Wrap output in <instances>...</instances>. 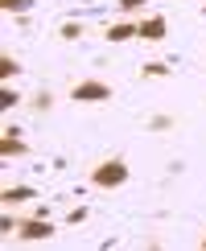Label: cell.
<instances>
[{
	"label": "cell",
	"mask_w": 206,
	"mask_h": 251,
	"mask_svg": "<svg viewBox=\"0 0 206 251\" xmlns=\"http://www.w3.org/2000/svg\"><path fill=\"white\" fill-rule=\"evenodd\" d=\"M124 181H128V165L120 156H111V161H103V165L91 169V185H99V190H116Z\"/></svg>",
	"instance_id": "1"
},
{
	"label": "cell",
	"mask_w": 206,
	"mask_h": 251,
	"mask_svg": "<svg viewBox=\"0 0 206 251\" xmlns=\"http://www.w3.org/2000/svg\"><path fill=\"white\" fill-rule=\"evenodd\" d=\"M54 231H58V226L50 223L46 214H33V218H21V223H17V235L25 239V243H46Z\"/></svg>",
	"instance_id": "2"
},
{
	"label": "cell",
	"mask_w": 206,
	"mask_h": 251,
	"mask_svg": "<svg viewBox=\"0 0 206 251\" xmlns=\"http://www.w3.org/2000/svg\"><path fill=\"white\" fill-rule=\"evenodd\" d=\"M70 99H75V103H107L111 99V87L99 82V78H82V82L70 87Z\"/></svg>",
	"instance_id": "3"
},
{
	"label": "cell",
	"mask_w": 206,
	"mask_h": 251,
	"mask_svg": "<svg viewBox=\"0 0 206 251\" xmlns=\"http://www.w3.org/2000/svg\"><path fill=\"white\" fill-rule=\"evenodd\" d=\"M165 29H169V25H165V17H144L140 25H136V37L140 41H165Z\"/></svg>",
	"instance_id": "4"
},
{
	"label": "cell",
	"mask_w": 206,
	"mask_h": 251,
	"mask_svg": "<svg viewBox=\"0 0 206 251\" xmlns=\"http://www.w3.org/2000/svg\"><path fill=\"white\" fill-rule=\"evenodd\" d=\"M25 152H29V144L21 140V136H13V132L0 136V156H4V161H13V156H25Z\"/></svg>",
	"instance_id": "5"
},
{
	"label": "cell",
	"mask_w": 206,
	"mask_h": 251,
	"mask_svg": "<svg viewBox=\"0 0 206 251\" xmlns=\"http://www.w3.org/2000/svg\"><path fill=\"white\" fill-rule=\"evenodd\" d=\"M29 198H37L29 185H8V190L0 194V202H4V206H21V202H29Z\"/></svg>",
	"instance_id": "6"
},
{
	"label": "cell",
	"mask_w": 206,
	"mask_h": 251,
	"mask_svg": "<svg viewBox=\"0 0 206 251\" xmlns=\"http://www.w3.org/2000/svg\"><path fill=\"white\" fill-rule=\"evenodd\" d=\"M128 37H136V25H128V21H120V25L107 29V41H128Z\"/></svg>",
	"instance_id": "7"
},
{
	"label": "cell",
	"mask_w": 206,
	"mask_h": 251,
	"mask_svg": "<svg viewBox=\"0 0 206 251\" xmlns=\"http://www.w3.org/2000/svg\"><path fill=\"white\" fill-rule=\"evenodd\" d=\"M17 70H21V62H17V58H0V78H13Z\"/></svg>",
	"instance_id": "8"
},
{
	"label": "cell",
	"mask_w": 206,
	"mask_h": 251,
	"mask_svg": "<svg viewBox=\"0 0 206 251\" xmlns=\"http://www.w3.org/2000/svg\"><path fill=\"white\" fill-rule=\"evenodd\" d=\"M17 103H21V95H17L13 87H4V91H0V107H4V111H8V107H17Z\"/></svg>",
	"instance_id": "9"
},
{
	"label": "cell",
	"mask_w": 206,
	"mask_h": 251,
	"mask_svg": "<svg viewBox=\"0 0 206 251\" xmlns=\"http://www.w3.org/2000/svg\"><path fill=\"white\" fill-rule=\"evenodd\" d=\"M29 4H33V0H0V8H4V13H25Z\"/></svg>",
	"instance_id": "10"
},
{
	"label": "cell",
	"mask_w": 206,
	"mask_h": 251,
	"mask_svg": "<svg viewBox=\"0 0 206 251\" xmlns=\"http://www.w3.org/2000/svg\"><path fill=\"white\" fill-rule=\"evenodd\" d=\"M62 37H66V41L82 37V21H78V25H75V21H66V25H62Z\"/></svg>",
	"instance_id": "11"
},
{
	"label": "cell",
	"mask_w": 206,
	"mask_h": 251,
	"mask_svg": "<svg viewBox=\"0 0 206 251\" xmlns=\"http://www.w3.org/2000/svg\"><path fill=\"white\" fill-rule=\"evenodd\" d=\"M50 103H54V95H50V91H46V87H41V91H37V95H33V107H37V111H46V107H50Z\"/></svg>",
	"instance_id": "12"
},
{
	"label": "cell",
	"mask_w": 206,
	"mask_h": 251,
	"mask_svg": "<svg viewBox=\"0 0 206 251\" xmlns=\"http://www.w3.org/2000/svg\"><path fill=\"white\" fill-rule=\"evenodd\" d=\"M144 75L161 78V75H169V66H165V62H144Z\"/></svg>",
	"instance_id": "13"
},
{
	"label": "cell",
	"mask_w": 206,
	"mask_h": 251,
	"mask_svg": "<svg viewBox=\"0 0 206 251\" xmlns=\"http://www.w3.org/2000/svg\"><path fill=\"white\" fill-rule=\"evenodd\" d=\"M116 4L124 8V13H140V8H144V0H116Z\"/></svg>",
	"instance_id": "14"
},
{
	"label": "cell",
	"mask_w": 206,
	"mask_h": 251,
	"mask_svg": "<svg viewBox=\"0 0 206 251\" xmlns=\"http://www.w3.org/2000/svg\"><path fill=\"white\" fill-rule=\"evenodd\" d=\"M202 247H206V239H202Z\"/></svg>",
	"instance_id": "15"
}]
</instances>
